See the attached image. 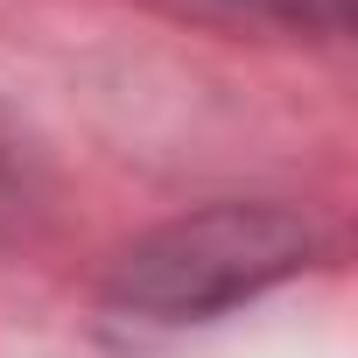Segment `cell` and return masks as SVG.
Segmentation results:
<instances>
[{
    "instance_id": "cell-1",
    "label": "cell",
    "mask_w": 358,
    "mask_h": 358,
    "mask_svg": "<svg viewBox=\"0 0 358 358\" xmlns=\"http://www.w3.org/2000/svg\"><path fill=\"white\" fill-rule=\"evenodd\" d=\"M316 253V232L288 204H204L155 232H141L99 302L120 323L141 330H183V323H218L239 302H260L267 288L295 281Z\"/></svg>"
},
{
    "instance_id": "cell-2",
    "label": "cell",
    "mask_w": 358,
    "mask_h": 358,
    "mask_svg": "<svg viewBox=\"0 0 358 358\" xmlns=\"http://www.w3.org/2000/svg\"><path fill=\"white\" fill-rule=\"evenodd\" d=\"M232 15H260V22H281V29H344V0H218Z\"/></svg>"
}]
</instances>
